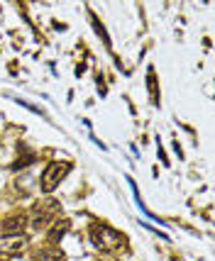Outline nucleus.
Masks as SVG:
<instances>
[{
  "label": "nucleus",
  "mask_w": 215,
  "mask_h": 261,
  "mask_svg": "<svg viewBox=\"0 0 215 261\" xmlns=\"http://www.w3.org/2000/svg\"><path fill=\"white\" fill-rule=\"evenodd\" d=\"M91 234H93V244L103 251L115 249V247L120 244V234H117L115 229H110L108 225H93Z\"/></svg>",
  "instance_id": "1"
},
{
  "label": "nucleus",
  "mask_w": 215,
  "mask_h": 261,
  "mask_svg": "<svg viewBox=\"0 0 215 261\" xmlns=\"http://www.w3.org/2000/svg\"><path fill=\"white\" fill-rule=\"evenodd\" d=\"M68 169H71V166H68V164H61V161H54V164L46 166L44 176H42V188H44L46 193L57 188V183L61 181V176H64Z\"/></svg>",
  "instance_id": "2"
},
{
  "label": "nucleus",
  "mask_w": 215,
  "mask_h": 261,
  "mask_svg": "<svg viewBox=\"0 0 215 261\" xmlns=\"http://www.w3.org/2000/svg\"><path fill=\"white\" fill-rule=\"evenodd\" d=\"M22 247H25L22 232H15V234H8V237H0V251H3V254H17V251H22Z\"/></svg>",
  "instance_id": "3"
},
{
  "label": "nucleus",
  "mask_w": 215,
  "mask_h": 261,
  "mask_svg": "<svg viewBox=\"0 0 215 261\" xmlns=\"http://www.w3.org/2000/svg\"><path fill=\"white\" fill-rule=\"evenodd\" d=\"M25 220L22 217H17V220H10V222H5V229H12V227H22Z\"/></svg>",
  "instance_id": "4"
}]
</instances>
